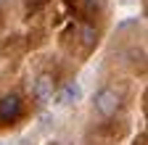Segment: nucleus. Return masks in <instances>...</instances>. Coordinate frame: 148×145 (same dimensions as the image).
I'll return each instance as SVG.
<instances>
[{
	"label": "nucleus",
	"instance_id": "nucleus-1",
	"mask_svg": "<svg viewBox=\"0 0 148 145\" xmlns=\"http://www.w3.org/2000/svg\"><path fill=\"white\" fill-rule=\"evenodd\" d=\"M119 103H122V95L116 93V90L114 87H103L101 93L95 95V111L101 116H114L116 108H119Z\"/></svg>",
	"mask_w": 148,
	"mask_h": 145
},
{
	"label": "nucleus",
	"instance_id": "nucleus-2",
	"mask_svg": "<svg viewBox=\"0 0 148 145\" xmlns=\"http://www.w3.org/2000/svg\"><path fill=\"white\" fill-rule=\"evenodd\" d=\"M18 114H21V100H18V95H5V98H0V121H16Z\"/></svg>",
	"mask_w": 148,
	"mask_h": 145
},
{
	"label": "nucleus",
	"instance_id": "nucleus-3",
	"mask_svg": "<svg viewBox=\"0 0 148 145\" xmlns=\"http://www.w3.org/2000/svg\"><path fill=\"white\" fill-rule=\"evenodd\" d=\"M32 93H34L37 100H42V103L53 100V77H50V74H40V77L34 79Z\"/></svg>",
	"mask_w": 148,
	"mask_h": 145
},
{
	"label": "nucleus",
	"instance_id": "nucleus-4",
	"mask_svg": "<svg viewBox=\"0 0 148 145\" xmlns=\"http://www.w3.org/2000/svg\"><path fill=\"white\" fill-rule=\"evenodd\" d=\"M79 98H82V87L79 84H66V87H61L58 93H56V103H61V106L74 103V100H79Z\"/></svg>",
	"mask_w": 148,
	"mask_h": 145
},
{
	"label": "nucleus",
	"instance_id": "nucleus-5",
	"mask_svg": "<svg viewBox=\"0 0 148 145\" xmlns=\"http://www.w3.org/2000/svg\"><path fill=\"white\" fill-rule=\"evenodd\" d=\"M79 34H82V42H85V48H92V45H95V27H90V24H82Z\"/></svg>",
	"mask_w": 148,
	"mask_h": 145
},
{
	"label": "nucleus",
	"instance_id": "nucleus-6",
	"mask_svg": "<svg viewBox=\"0 0 148 145\" xmlns=\"http://www.w3.org/2000/svg\"><path fill=\"white\" fill-rule=\"evenodd\" d=\"M101 5V0H87V8H98Z\"/></svg>",
	"mask_w": 148,
	"mask_h": 145
}]
</instances>
